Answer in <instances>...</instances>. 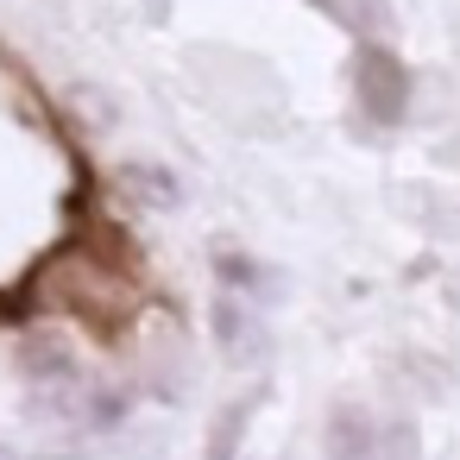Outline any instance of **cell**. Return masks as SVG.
Here are the masks:
<instances>
[{
    "label": "cell",
    "instance_id": "obj_10",
    "mask_svg": "<svg viewBox=\"0 0 460 460\" xmlns=\"http://www.w3.org/2000/svg\"><path fill=\"white\" fill-rule=\"evenodd\" d=\"M13 322H20V296L0 290V328H13Z\"/></svg>",
    "mask_w": 460,
    "mask_h": 460
},
{
    "label": "cell",
    "instance_id": "obj_6",
    "mask_svg": "<svg viewBox=\"0 0 460 460\" xmlns=\"http://www.w3.org/2000/svg\"><path fill=\"white\" fill-rule=\"evenodd\" d=\"M347 32L385 45V32H391V0H347Z\"/></svg>",
    "mask_w": 460,
    "mask_h": 460
},
{
    "label": "cell",
    "instance_id": "obj_2",
    "mask_svg": "<svg viewBox=\"0 0 460 460\" xmlns=\"http://www.w3.org/2000/svg\"><path fill=\"white\" fill-rule=\"evenodd\" d=\"M353 102H359V114L372 127H385V133L403 127V114H410V70H403V58L391 45H378V39L353 45Z\"/></svg>",
    "mask_w": 460,
    "mask_h": 460
},
{
    "label": "cell",
    "instance_id": "obj_9",
    "mask_svg": "<svg viewBox=\"0 0 460 460\" xmlns=\"http://www.w3.org/2000/svg\"><path fill=\"white\" fill-rule=\"evenodd\" d=\"M309 7H315V13H328V20H341V26H347V0H309Z\"/></svg>",
    "mask_w": 460,
    "mask_h": 460
},
{
    "label": "cell",
    "instance_id": "obj_1",
    "mask_svg": "<svg viewBox=\"0 0 460 460\" xmlns=\"http://www.w3.org/2000/svg\"><path fill=\"white\" fill-rule=\"evenodd\" d=\"M39 296H51L58 309H70V315H83L95 328H120L133 315V303H139V290L114 265H102L95 240H70L64 252H51L39 265Z\"/></svg>",
    "mask_w": 460,
    "mask_h": 460
},
{
    "label": "cell",
    "instance_id": "obj_11",
    "mask_svg": "<svg viewBox=\"0 0 460 460\" xmlns=\"http://www.w3.org/2000/svg\"><path fill=\"white\" fill-rule=\"evenodd\" d=\"M0 460H20V454H13V447H0Z\"/></svg>",
    "mask_w": 460,
    "mask_h": 460
},
{
    "label": "cell",
    "instance_id": "obj_8",
    "mask_svg": "<svg viewBox=\"0 0 460 460\" xmlns=\"http://www.w3.org/2000/svg\"><path fill=\"white\" fill-rule=\"evenodd\" d=\"M215 328H221V341H227V347H240V334H246V322H240V309H234L227 296L215 303Z\"/></svg>",
    "mask_w": 460,
    "mask_h": 460
},
{
    "label": "cell",
    "instance_id": "obj_3",
    "mask_svg": "<svg viewBox=\"0 0 460 460\" xmlns=\"http://www.w3.org/2000/svg\"><path fill=\"white\" fill-rule=\"evenodd\" d=\"M378 454V435H372V416L359 403H341L328 416V460H372Z\"/></svg>",
    "mask_w": 460,
    "mask_h": 460
},
{
    "label": "cell",
    "instance_id": "obj_7",
    "mask_svg": "<svg viewBox=\"0 0 460 460\" xmlns=\"http://www.w3.org/2000/svg\"><path fill=\"white\" fill-rule=\"evenodd\" d=\"M215 271L227 278V290H252V296H265V290H271V284H265V265H259V259L221 252V259H215Z\"/></svg>",
    "mask_w": 460,
    "mask_h": 460
},
{
    "label": "cell",
    "instance_id": "obj_5",
    "mask_svg": "<svg viewBox=\"0 0 460 460\" xmlns=\"http://www.w3.org/2000/svg\"><path fill=\"white\" fill-rule=\"evenodd\" d=\"M246 403H227L221 416H215V429H208V460H240V441H246Z\"/></svg>",
    "mask_w": 460,
    "mask_h": 460
},
{
    "label": "cell",
    "instance_id": "obj_4",
    "mask_svg": "<svg viewBox=\"0 0 460 460\" xmlns=\"http://www.w3.org/2000/svg\"><path fill=\"white\" fill-rule=\"evenodd\" d=\"M20 366H26L32 378H51V385H64V378L76 372V353H70L58 334H45V341L32 334V341H26V353H20Z\"/></svg>",
    "mask_w": 460,
    "mask_h": 460
}]
</instances>
